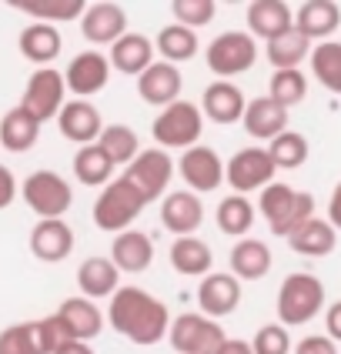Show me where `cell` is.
<instances>
[{"label":"cell","instance_id":"cell-1","mask_svg":"<svg viewBox=\"0 0 341 354\" xmlns=\"http://www.w3.org/2000/svg\"><path fill=\"white\" fill-rule=\"evenodd\" d=\"M107 321L120 337H127L138 348H151L171 331V311L167 304L144 288H118V295L107 304Z\"/></svg>","mask_w":341,"mask_h":354},{"label":"cell","instance_id":"cell-2","mask_svg":"<svg viewBox=\"0 0 341 354\" xmlns=\"http://www.w3.org/2000/svg\"><path fill=\"white\" fill-rule=\"evenodd\" d=\"M258 211H261V217L268 221L271 234L291 237L304 221L315 217V197L308 194V191H295L291 184L275 180V184H268V187L261 191Z\"/></svg>","mask_w":341,"mask_h":354},{"label":"cell","instance_id":"cell-3","mask_svg":"<svg viewBox=\"0 0 341 354\" xmlns=\"http://www.w3.org/2000/svg\"><path fill=\"white\" fill-rule=\"evenodd\" d=\"M324 308V284L308 271H295L281 281L278 288V324L301 328L311 324Z\"/></svg>","mask_w":341,"mask_h":354},{"label":"cell","instance_id":"cell-4","mask_svg":"<svg viewBox=\"0 0 341 354\" xmlns=\"http://www.w3.org/2000/svg\"><path fill=\"white\" fill-rule=\"evenodd\" d=\"M144 207H147L144 197L124 177H114L107 187H100L98 201L91 207V217L104 234H120V231H131V224L140 217Z\"/></svg>","mask_w":341,"mask_h":354},{"label":"cell","instance_id":"cell-5","mask_svg":"<svg viewBox=\"0 0 341 354\" xmlns=\"http://www.w3.org/2000/svg\"><path fill=\"white\" fill-rule=\"evenodd\" d=\"M258 60V40L248 30H224L208 44L204 64L218 80H231L238 74H248Z\"/></svg>","mask_w":341,"mask_h":354},{"label":"cell","instance_id":"cell-6","mask_svg":"<svg viewBox=\"0 0 341 354\" xmlns=\"http://www.w3.org/2000/svg\"><path fill=\"white\" fill-rule=\"evenodd\" d=\"M151 134H154L160 151H167V147H181V151L198 147L201 134H204V114L191 100H174L171 107H164L154 118Z\"/></svg>","mask_w":341,"mask_h":354},{"label":"cell","instance_id":"cell-7","mask_svg":"<svg viewBox=\"0 0 341 354\" xmlns=\"http://www.w3.org/2000/svg\"><path fill=\"white\" fill-rule=\"evenodd\" d=\"M20 197L27 201V207L40 221H54V217H64L71 211L74 187H71L67 177L54 174V171H34V174H27V180H24Z\"/></svg>","mask_w":341,"mask_h":354},{"label":"cell","instance_id":"cell-8","mask_svg":"<svg viewBox=\"0 0 341 354\" xmlns=\"http://www.w3.org/2000/svg\"><path fill=\"white\" fill-rule=\"evenodd\" d=\"M174 171H178V164H174V158H171L167 151L147 147V151H140L138 158L127 164V171H124L120 177L144 197V204H151V201H158V197L171 187Z\"/></svg>","mask_w":341,"mask_h":354},{"label":"cell","instance_id":"cell-9","mask_svg":"<svg viewBox=\"0 0 341 354\" xmlns=\"http://www.w3.org/2000/svg\"><path fill=\"white\" fill-rule=\"evenodd\" d=\"M67 104V84H64V74L57 67H37L30 77H27V87L20 94V107L30 114L34 120H54L60 114V107Z\"/></svg>","mask_w":341,"mask_h":354},{"label":"cell","instance_id":"cell-10","mask_svg":"<svg viewBox=\"0 0 341 354\" xmlns=\"http://www.w3.org/2000/svg\"><path fill=\"white\" fill-rule=\"evenodd\" d=\"M167 341L178 354H214L224 344V328L201 311H187V315L171 317Z\"/></svg>","mask_w":341,"mask_h":354},{"label":"cell","instance_id":"cell-11","mask_svg":"<svg viewBox=\"0 0 341 354\" xmlns=\"http://www.w3.org/2000/svg\"><path fill=\"white\" fill-rule=\"evenodd\" d=\"M275 174H278V167L268 158V147H244L224 164V180L241 197L255 194V191L261 194L268 184H275Z\"/></svg>","mask_w":341,"mask_h":354},{"label":"cell","instance_id":"cell-12","mask_svg":"<svg viewBox=\"0 0 341 354\" xmlns=\"http://www.w3.org/2000/svg\"><path fill=\"white\" fill-rule=\"evenodd\" d=\"M174 164H178L181 180L194 194H211V191H218L221 184H224V160L218 158L214 147H204V144L187 147Z\"/></svg>","mask_w":341,"mask_h":354},{"label":"cell","instance_id":"cell-13","mask_svg":"<svg viewBox=\"0 0 341 354\" xmlns=\"http://www.w3.org/2000/svg\"><path fill=\"white\" fill-rule=\"evenodd\" d=\"M111 80V60L100 50H80L77 57H71L64 71L67 94H77V100H87L91 94H100Z\"/></svg>","mask_w":341,"mask_h":354},{"label":"cell","instance_id":"cell-14","mask_svg":"<svg viewBox=\"0 0 341 354\" xmlns=\"http://www.w3.org/2000/svg\"><path fill=\"white\" fill-rule=\"evenodd\" d=\"M80 34L94 47H114L127 34V14L120 3H87L84 17H80Z\"/></svg>","mask_w":341,"mask_h":354},{"label":"cell","instance_id":"cell-15","mask_svg":"<svg viewBox=\"0 0 341 354\" xmlns=\"http://www.w3.org/2000/svg\"><path fill=\"white\" fill-rule=\"evenodd\" d=\"M241 304V281L231 271H211L198 284V308L204 317H228Z\"/></svg>","mask_w":341,"mask_h":354},{"label":"cell","instance_id":"cell-16","mask_svg":"<svg viewBox=\"0 0 341 354\" xmlns=\"http://www.w3.org/2000/svg\"><path fill=\"white\" fill-rule=\"evenodd\" d=\"M57 127H60V134L71 140V144L87 147V144H98L100 131H104V118H100V111L91 104V100L74 97V100H67V104L60 107Z\"/></svg>","mask_w":341,"mask_h":354},{"label":"cell","instance_id":"cell-17","mask_svg":"<svg viewBox=\"0 0 341 354\" xmlns=\"http://www.w3.org/2000/svg\"><path fill=\"white\" fill-rule=\"evenodd\" d=\"M54 315H57V321L64 324V331H67L71 341H87V344H91V341L104 331V315H100V308L84 295L64 297Z\"/></svg>","mask_w":341,"mask_h":354},{"label":"cell","instance_id":"cell-18","mask_svg":"<svg viewBox=\"0 0 341 354\" xmlns=\"http://www.w3.org/2000/svg\"><path fill=\"white\" fill-rule=\"evenodd\" d=\"M181 87H184V77L174 64L167 60H154L144 74L138 77V94L144 104L151 107H171L174 100H181Z\"/></svg>","mask_w":341,"mask_h":354},{"label":"cell","instance_id":"cell-19","mask_svg":"<svg viewBox=\"0 0 341 354\" xmlns=\"http://www.w3.org/2000/svg\"><path fill=\"white\" fill-rule=\"evenodd\" d=\"M160 221L171 234L178 237H194L201 224H204V204L194 191H171L160 201Z\"/></svg>","mask_w":341,"mask_h":354},{"label":"cell","instance_id":"cell-20","mask_svg":"<svg viewBox=\"0 0 341 354\" xmlns=\"http://www.w3.org/2000/svg\"><path fill=\"white\" fill-rule=\"evenodd\" d=\"M244 107H248V97L238 84L231 80H214L204 87L201 94V114L214 124H234V120L244 118Z\"/></svg>","mask_w":341,"mask_h":354},{"label":"cell","instance_id":"cell-21","mask_svg":"<svg viewBox=\"0 0 341 354\" xmlns=\"http://www.w3.org/2000/svg\"><path fill=\"white\" fill-rule=\"evenodd\" d=\"M295 27V10L284 0H255L248 3V34L255 40H271Z\"/></svg>","mask_w":341,"mask_h":354},{"label":"cell","instance_id":"cell-22","mask_svg":"<svg viewBox=\"0 0 341 354\" xmlns=\"http://www.w3.org/2000/svg\"><path fill=\"white\" fill-rule=\"evenodd\" d=\"M74 251V231L67 227L64 217L54 221H37L30 231V254L44 264H60L64 257Z\"/></svg>","mask_w":341,"mask_h":354},{"label":"cell","instance_id":"cell-23","mask_svg":"<svg viewBox=\"0 0 341 354\" xmlns=\"http://www.w3.org/2000/svg\"><path fill=\"white\" fill-rule=\"evenodd\" d=\"M111 261L120 274H144L154 264V241L144 231H120L111 244Z\"/></svg>","mask_w":341,"mask_h":354},{"label":"cell","instance_id":"cell-24","mask_svg":"<svg viewBox=\"0 0 341 354\" xmlns=\"http://www.w3.org/2000/svg\"><path fill=\"white\" fill-rule=\"evenodd\" d=\"M111 71H120L127 77H140L151 64H154V40L147 34H138V30H127L124 37L111 47Z\"/></svg>","mask_w":341,"mask_h":354},{"label":"cell","instance_id":"cell-25","mask_svg":"<svg viewBox=\"0 0 341 354\" xmlns=\"http://www.w3.org/2000/svg\"><path fill=\"white\" fill-rule=\"evenodd\" d=\"M241 124H244L248 138L268 140V144H271L278 134L288 131V111H284L281 104H275L271 97H255V100H248Z\"/></svg>","mask_w":341,"mask_h":354},{"label":"cell","instance_id":"cell-26","mask_svg":"<svg viewBox=\"0 0 341 354\" xmlns=\"http://www.w3.org/2000/svg\"><path fill=\"white\" fill-rule=\"evenodd\" d=\"M341 27V7L331 0H304L295 10V30L308 40H328Z\"/></svg>","mask_w":341,"mask_h":354},{"label":"cell","instance_id":"cell-27","mask_svg":"<svg viewBox=\"0 0 341 354\" xmlns=\"http://www.w3.org/2000/svg\"><path fill=\"white\" fill-rule=\"evenodd\" d=\"M228 264H231V274L238 281H258L271 271L275 257H271V248L258 241V237H241L234 241L231 254H228Z\"/></svg>","mask_w":341,"mask_h":354},{"label":"cell","instance_id":"cell-28","mask_svg":"<svg viewBox=\"0 0 341 354\" xmlns=\"http://www.w3.org/2000/svg\"><path fill=\"white\" fill-rule=\"evenodd\" d=\"M77 284H80V295L91 297V301H100V297H114L120 288V271L114 268L111 257H87L80 261L77 268Z\"/></svg>","mask_w":341,"mask_h":354},{"label":"cell","instance_id":"cell-29","mask_svg":"<svg viewBox=\"0 0 341 354\" xmlns=\"http://www.w3.org/2000/svg\"><path fill=\"white\" fill-rule=\"evenodd\" d=\"M17 47L30 64H40V67H44V64H54V60L60 57L64 37H60V30L54 24H27V27L20 30Z\"/></svg>","mask_w":341,"mask_h":354},{"label":"cell","instance_id":"cell-30","mask_svg":"<svg viewBox=\"0 0 341 354\" xmlns=\"http://www.w3.org/2000/svg\"><path fill=\"white\" fill-rule=\"evenodd\" d=\"M40 120H34L24 107H10L3 118H0V147H7V151H14V154H24V151H30L34 144L40 140Z\"/></svg>","mask_w":341,"mask_h":354},{"label":"cell","instance_id":"cell-31","mask_svg":"<svg viewBox=\"0 0 341 354\" xmlns=\"http://www.w3.org/2000/svg\"><path fill=\"white\" fill-rule=\"evenodd\" d=\"M288 244H291V251L295 254H304V257H328L335 248H338V231L328 224V221H321V217H311V221H304L295 234L288 237Z\"/></svg>","mask_w":341,"mask_h":354},{"label":"cell","instance_id":"cell-32","mask_svg":"<svg viewBox=\"0 0 341 354\" xmlns=\"http://www.w3.org/2000/svg\"><path fill=\"white\" fill-rule=\"evenodd\" d=\"M211 264H214V254L211 248L194 237H174L171 244V268L184 277H208L211 274Z\"/></svg>","mask_w":341,"mask_h":354},{"label":"cell","instance_id":"cell-33","mask_svg":"<svg viewBox=\"0 0 341 354\" xmlns=\"http://www.w3.org/2000/svg\"><path fill=\"white\" fill-rule=\"evenodd\" d=\"M71 171L77 177L84 187H107L111 180H114V164L111 158L100 151L98 144H87V147H77V154L71 160Z\"/></svg>","mask_w":341,"mask_h":354},{"label":"cell","instance_id":"cell-34","mask_svg":"<svg viewBox=\"0 0 341 354\" xmlns=\"http://www.w3.org/2000/svg\"><path fill=\"white\" fill-rule=\"evenodd\" d=\"M198 30H187V27H181V24H167V27H160L158 37H154V50L160 54V60H167V64H184V60L198 57Z\"/></svg>","mask_w":341,"mask_h":354},{"label":"cell","instance_id":"cell-35","mask_svg":"<svg viewBox=\"0 0 341 354\" xmlns=\"http://www.w3.org/2000/svg\"><path fill=\"white\" fill-rule=\"evenodd\" d=\"M98 147L111 158L114 167H127V164L140 154V140L127 124H104V131H100V138H98Z\"/></svg>","mask_w":341,"mask_h":354},{"label":"cell","instance_id":"cell-36","mask_svg":"<svg viewBox=\"0 0 341 354\" xmlns=\"http://www.w3.org/2000/svg\"><path fill=\"white\" fill-rule=\"evenodd\" d=\"M311 74L324 91L341 94V40H321L311 47Z\"/></svg>","mask_w":341,"mask_h":354},{"label":"cell","instance_id":"cell-37","mask_svg":"<svg viewBox=\"0 0 341 354\" xmlns=\"http://www.w3.org/2000/svg\"><path fill=\"white\" fill-rule=\"evenodd\" d=\"M304 57H311V40L298 34L295 27L268 44V60L275 71H298V64Z\"/></svg>","mask_w":341,"mask_h":354},{"label":"cell","instance_id":"cell-38","mask_svg":"<svg viewBox=\"0 0 341 354\" xmlns=\"http://www.w3.org/2000/svg\"><path fill=\"white\" fill-rule=\"evenodd\" d=\"M14 7L30 14L34 24H64V20L84 17V10H87L84 0H17Z\"/></svg>","mask_w":341,"mask_h":354},{"label":"cell","instance_id":"cell-39","mask_svg":"<svg viewBox=\"0 0 341 354\" xmlns=\"http://www.w3.org/2000/svg\"><path fill=\"white\" fill-rule=\"evenodd\" d=\"M255 204L248 201V197H241V194H231V197H224L218 204V227L224 231V234H231V237H248V231L255 227Z\"/></svg>","mask_w":341,"mask_h":354},{"label":"cell","instance_id":"cell-40","mask_svg":"<svg viewBox=\"0 0 341 354\" xmlns=\"http://www.w3.org/2000/svg\"><path fill=\"white\" fill-rule=\"evenodd\" d=\"M308 138L304 134H298V131H284V134H278V138L268 144V158L275 160V167L278 171H295V167H301L304 160H308Z\"/></svg>","mask_w":341,"mask_h":354},{"label":"cell","instance_id":"cell-41","mask_svg":"<svg viewBox=\"0 0 341 354\" xmlns=\"http://www.w3.org/2000/svg\"><path fill=\"white\" fill-rule=\"evenodd\" d=\"M268 97L281 104L284 111L298 107L301 100L308 97V77L301 71H275L271 84H268Z\"/></svg>","mask_w":341,"mask_h":354},{"label":"cell","instance_id":"cell-42","mask_svg":"<svg viewBox=\"0 0 341 354\" xmlns=\"http://www.w3.org/2000/svg\"><path fill=\"white\" fill-rule=\"evenodd\" d=\"M0 354H44L37 341V324L20 321L0 331Z\"/></svg>","mask_w":341,"mask_h":354},{"label":"cell","instance_id":"cell-43","mask_svg":"<svg viewBox=\"0 0 341 354\" xmlns=\"http://www.w3.org/2000/svg\"><path fill=\"white\" fill-rule=\"evenodd\" d=\"M171 14H174V24L187 27V30H198V27L214 20L218 3L214 0H174L171 3Z\"/></svg>","mask_w":341,"mask_h":354},{"label":"cell","instance_id":"cell-44","mask_svg":"<svg viewBox=\"0 0 341 354\" xmlns=\"http://www.w3.org/2000/svg\"><path fill=\"white\" fill-rule=\"evenodd\" d=\"M251 351L255 354H291V335L284 324H264L258 335L251 337Z\"/></svg>","mask_w":341,"mask_h":354},{"label":"cell","instance_id":"cell-45","mask_svg":"<svg viewBox=\"0 0 341 354\" xmlns=\"http://www.w3.org/2000/svg\"><path fill=\"white\" fill-rule=\"evenodd\" d=\"M295 354H338V348H335V341L328 335H308L298 341Z\"/></svg>","mask_w":341,"mask_h":354},{"label":"cell","instance_id":"cell-46","mask_svg":"<svg viewBox=\"0 0 341 354\" xmlns=\"http://www.w3.org/2000/svg\"><path fill=\"white\" fill-rule=\"evenodd\" d=\"M17 177H14V171L7 167V164H0V211H7L14 201H17Z\"/></svg>","mask_w":341,"mask_h":354},{"label":"cell","instance_id":"cell-47","mask_svg":"<svg viewBox=\"0 0 341 354\" xmlns=\"http://www.w3.org/2000/svg\"><path fill=\"white\" fill-rule=\"evenodd\" d=\"M324 331H328V337H331L335 344L341 341V301L324 308Z\"/></svg>","mask_w":341,"mask_h":354},{"label":"cell","instance_id":"cell-48","mask_svg":"<svg viewBox=\"0 0 341 354\" xmlns=\"http://www.w3.org/2000/svg\"><path fill=\"white\" fill-rule=\"evenodd\" d=\"M328 224H331L335 231H341V180L335 184V191L328 197Z\"/></svg>","mask_w":341,"mask_h":354},{"label":"cell","instance_id":"cell-49","mask_svg":"<svg viewBox=\"0 0 341 354\" xmlns=\"http://www.w3.org/2000/svg\"><path fill=\"white\" fill-rule=\"evenodd\" d=\"M214 354H255V351H251V341H241V337H224V344H221Z\"/></svg>","mask_w":341,"mask_h":354},{"label":"cell","instance_id":"cell-50","mask_svg":"<svg viewBox=\"0 0 341 354\" xmlns=\"http://www.w3.org/2000/svg\"><path fill=\"white\" fill-rule=\"evenodd\" d=\"M54 354H94V348L87 341H64Z\"/></svg>","mask_w":341,"mask_h":354}]
</instances>
